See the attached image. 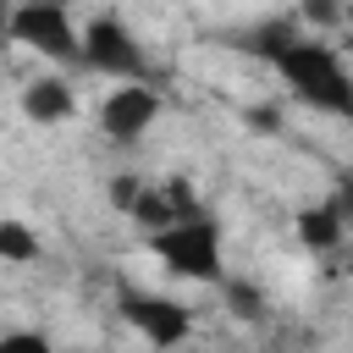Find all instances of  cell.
<instances>
[{
  "label": "cell",
  "instance_id": "5b68a950",
  "mask_svg": "<svg viewBox=\"0 0 353 353\" xmlns=\"http://www.w3.org/2000/svg\"><path fill=\"white\" fill-rule=\"evenodd\" d=\"M116 309H121V320H127L149 347H182V342L193 336V314H188V303H176V298H165V292L121 287V292H116Z\"/></svg>",
  "mask_w": 353,
  "mask_h": 353
},
{
  "label": "cell",
  "instance_id": "30bf717a",
  "mask_svg": "<svg viewBox=\"0 0 353 353\" xmlns=\"http://www.w3.org/2000/svg\"><path fill=\"white\" fill-rule=\"evenodd\" d=\"M44 254V243H39V232L28 226V221H0V265H33Z\"/></svg>",
  "mask_w": 353,
  "mask_h": 353
},
{
  "label": "cell",
  "instance_id": "8992f818",
  "mask_svg": "<svg viewBox=\"0 0 353 353\" xmlns=\"http://www.w3.org/2000/svg\"><path fill=\"white\" fill-rule=\"evenodd\" d=\"M160 110H165V99H160L154 83H121V88H110V94L99 99V132H105L116 149H132V143L160 121Z\"/></svg>",
  "mask_w": 353,
  "mask_h": 353
},
{
  "label": "cell",
  "instance_id": "ba28073f",
  "mask_svg": "<svg viewBox=\"0 0 353 353\" xmlns=\"http://www.w3.org/2000/svg\"><path fill=\"white\" fill-rule=\"evenodd\" d=\"M347 221L336 215V204L331 199H314V204H303L298 215H292V237L309 248V254H336L342 243H347Z\"/></svg>",
  "mask_w": 353,
  "mask_h": 353
},
{
  "label": "cell",
  "instance_id": "9a60e30c",
  "mask_svg": "<svg viewBox=\"0 0 353 353\" xmlns=\"http://www.w3.org/2000/svg\"><path fill=\"white\" fill-rule=\"evenodd\" d=\"M0 353H50V336L44 331H6Z\"/></svg>",
  "mask_w": 353,
  "mask_h": 353
},
{
  "label": "cell",
  "instance_id": "3957f363",
  "mask_svg": "<svg viewBox=\"0 0 353 353\" xmlns=\"http://www.w3.org/2000/svg\"><path fill=\"white\" fill-rule=\"evenodd\" d=\"M6 44L33 50V55H44V61H55V66H77V55H83V28L72 22V6H66V0H11Z\"/></svg>",
  "mask_w": 353,
  "mask_h": 353
},
{
  "label": "cell",
  "instance_id": "52a82bcc",
  "mask_svg": "<svg viewBox=\"0 0 353 353\" xmlns=\"http://www.w3.org/2000/svg\"><path fill=\"white\" fill-rule=\"evenodd\" d=\"M22 116L33 127H61V121L77 116V88L66 77H33V83H22Z\"/></svg>",
  "mask_w": 353,
  "mask_h": 353
},
{
  "label": "cell",
  "instance_id": "8fae6325",
  "mask_svg": "<svg viewBox=\"0 0 353 353\" xmlns=\"http://www.w3.org/2000/svg\"><path fill=\"white\" fill-rule=\"evenodd\" d=\"M221 298H226V309H232L243 325L265 320V292H259L254 281H243V276H226V270H221Z\"/></svg>",
  "mask_w": 353,
  "mask_h": 353
},
{
  "label": "cell",
  "instance_id": "2e32d148",
  "mask_svg": "<svg viewBox=\"0 0 353 353\" xmlns=\"http://www.w3.org/2000/svg\"><path fill=\"white\" fill-rule=\"evenodd\" d=\"M243 121H248L254 132H281V110H276V105H248Z\"/></svg>",
  "mask_w": 353,
  "mask_h": 353
},
{
  "label": "cell",
  "instance_id": "7c38bea8",
  "mask_svg": "<svg viewBox=\"0 0 353 353\" xmlns=\"http://www.w3.org/2000/svg\"><path fill=\"white\" fill-rule=\"evenodd\" d=\"M292 33H298L292 22H270V28H254V33H248V44H237V50H254V55H265V61H270Z\"/></svg>",
  "mask_w": 353,
  "mask_h": 353
},
{
  "label": "cell",
  "instance_id": "e0dca14e",
  "mask_svg": "<svg viewBox=\"0 0 353 353\" xmlns=\"http://www.w3.org/2000/svg\"><path fill=\"white\" fill-rule=\"evenodd\" d=\"M331 204H336V215L353 226V171H342V176H336V188H331Z\"/></svg>",
  "mask_w": 353,
  "mask_h": 353
},
{
  "label": "cell",
  "instance_id": "6da1fadb",
  "mask_svg": "<svg viewBox=\"0 0 353 353\" xmlns=\"http://www.w3.org/2000/svg\"><path fill=\"white\" fill-rule=\"evenodd\" d=\"M270 72L281 77V88L320 110V116H336V121H353V72L342 66L336 44L314 39V33H292L276 55H270Z\"/></svg>",
  "mask_w": 353,
  "mask_h": 353
},
{
  "label": "cell",
  "instance_id": "5bb4252c",
  "mask_svg": "<svg viewBox=\"0 0 353 353\" xmlns=\"http://www.w3.org/2000/svg\"><path fill=\"white\" fill-rule=\"evenodd\" d=\"M298 11H303L309 28H336L342 22V0H298Z\"/></svg>",
  "mask_w": 353,
  "mask_h": 353
},
{
  "label": "cell",
  "instance_id": "9c48e42d",
  "mask_svg": "<svg viewBox=\"0 0 353 353\" xmlns=\"http://www.w3.org/2000/svg\"><path fill=\"white\" fill-rule=\"evenodd\" d=\"M127 221H132L138 232H154V226H165V221H176V204H171V193H165V182H149V176H143V188H138V199H132V210H127Z\"/></svg>",
  "mask_w": 353,
  "mask_h": 353
},
{
  "label": "cell",
  "instance_id": "ac0fdd59",
  "mask_svg": "<svg viewBox=\"0 0 353 353\" xmlns=\"http://www.w3.org/2000/svg\"><path fill=\"white\" fill-rule=\"evenodd\" d=\"M6 28H11V0H0V44H6Z\"/></svg>",
  "mask_w": 353,
  "mask_h": 353
},
{
  "label": "cell",
  "instance_id": "4fadbf2b",
  "mask_svg": "<svg viewBox=\"0 0 353 353\" xmlns=\"http://www.w3.org/2000/svg\"><path fill=\"white\" fill-rule=\"evenodd\" d=\"M138 188H143V176H138V171H116V176L105 182L110 210H116V215H127V210H132V199H138Z\"/></svg>",
  "mask_w": 353,
  "mask_h": 353
},
{
  "label": "cell",
  "instance_id": "277c9868",
  "mask_svg": "<svg viewBox=\"0 0 353 353\" xmlns=\"http://www.w3.org/2000/svg\"><path fill=\"white\" fill-rule=\"evenodd\" d=\"M77 66H88L99 77H116V83H149L143 39L116 11H99V17L83 22V55H77Z\"/></svg>",
  "mask_w": 353,
  "mask_h": 353
},
{
  "label": "cell",
  "instance_id": "7a4b0ae2",
  "mask_svg": "<svg viewBox=\"0 0 353 353\" xmlns=\"http://www.w3.org/2000/svg\"><path fill=\"white\" fill-rule=\"evenodd\" d=\"M149 254L176 276V281H199V287H215L221 281V254H226V232L210 210H193V215H176L154 232H143Z\"/></svg>",
  "mask_w": 353,
  "mask_h": 353
}]
</instances>
